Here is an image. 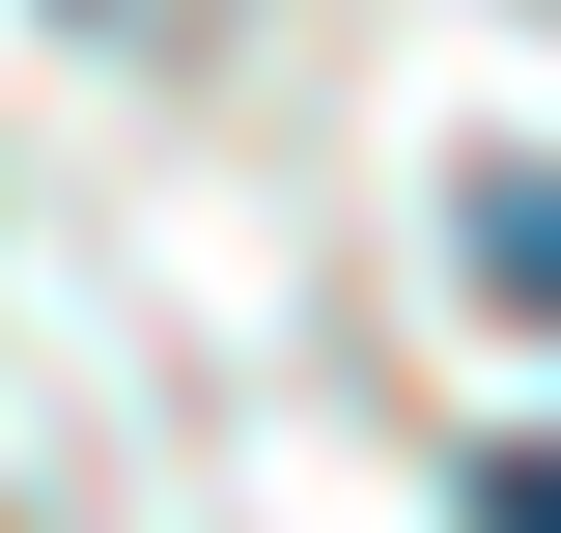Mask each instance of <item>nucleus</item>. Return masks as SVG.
Masks as SVG:
<instances>
[{
  "label": "nucleus",
  "mask_w": 561,
  "mask_h": 533,
  "mask_svg": "<svg viewBox=\"0 0 561 533\" xmlns=\"http://www.w3.org/2000/svg\"><path fill=\"white\" fill-rule=\"evenodd\" d=\"M449 225H478V281H505V309H561V169H478Z\"/></svg>",
  "instance_id": "nucleus-1"
},
{
  "label": "nucleus",
  "mask_w": 561,
  "mask_h": 533,
  "mask_svg": "<svg viewBox=\"0 0 561 533\" xmlns=\"http://www.w3.org/2000/svg\"><path fill=\"white\" fill-rule=\"evenodd\" d=\"M84 29H169V0H84Z\"/></svg>",
  "instance_id": "nucleus-3"
},
{
  "label": "nucleus",
  "mask_w": 561,
  "mask_h": 533,
  "mask_svg": "<svg viewBox=\"0 0 561 533\" xmlns=\"http://www.w3.org/2000/svg\"><path fill=\"white\" fill-rule=\"evenodd\" d=\"M478 533H561V450H478Z\"/></svg>",
  "instance_id": "nucleus-2"
}]
</instances>
